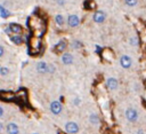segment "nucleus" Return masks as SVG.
<instances>
[{
    "instance_id": "1",
    "label": "nucleus",
    "mask_w": 146,
    "mask_h": 134,
    "mask_svg": "<svg viewBox=\"0 0 146 134\" xmlns=\"http://www.w3.org/2000/svg\"><path fill=\"white\" fill-rule=\"evenodd\" d=\"M124 116L128 122L135 123L138 119V111L134 108H128V109H125V111H124Z\"/></svg>"
},
{
    "instance_id": "2",
    "label": "nucleus",
    "mask_w": 146,
    "mask_h": 134,
    "mask_svg": "<svg viewBox=\"0 0 146 134\" xmlns=\"http://www.w3.org/2000/svg\"><path fill=\"white\" fill-rule=\"evenodd\" d=\"M5 31H6V33H8V35H21L22 28H21V25H18V24H16V23H10L7 25Z\"/></svg>"
},
{
    "instance_id": "3",
    "label": "nucleus",
    "mask_w": 146,
    "mask_h": 134,
    "mask_svg": "<svg viewBox=\"0 0 146 134\" xmlns=\"http://www.w3.org/2000/svg\"><path fill=\"white\" fill-rule=\"evenodd\" d=\"M64 129L68 134H77L79 132V125L75 122H67L64 126Z\"/></svg>"
},
{
    "instance_id": "4",
    "label": "nucleus",
    "mask_w": 146,
    "mask_h": 134,
    "mask_svg": "<svg viewBox=\"0 0 146 134\" xmlns=\"http://www.w3.org/2000/svg\"><path fill=\"white\" fill-rule=\"evenodd\" d=\"M120 65L123 68V69H130L132 65L131 57H130L129 55H125V54L121 55L120 56Z\"/></svg>"
},
{
    "instance_id": "5",
    "label": "nucleus",
    "mask_w": 146,
    "mask_h": 134,
    "mask_svg": "<svg viewBox=\"0 0 146 134\" xmlns=\"http://www.w3.org/2000/svg\"><path fill=\"white\" fill-rule=\"evenodd\" d=\"M105 19H106V14H105L103 10H97V12H95L93 15V21L97 24L103 23V22L105 21Z\"/></svg>"
},
{
    "instance_id": "6",
    "label": "nucleus",
    "mask_w": 146,
    "mask_h": 134,
    "mask_svg": "<svg viewBox=\"0 0 146 134\" xmlns=\"http://www.w3.org/2000/svg\"><path fill=\"white\" fill-rule=\"evenodd\" d=\"M62 110H63V108H62V104L59 101H52L50 103V111H51V113L59 115L62 112Z\"/></svg>"
},
{
    "instance_id": "7",
    "label": "nucleus",
    "mask_w": 146,
    "mask_h": 134,
    "mask_svg": "<svg viewBox=\"0 0 146 134\" xmlns=\"http://www.w3.org/2000/svg\"><path fill=\"white\" fill-rule=\"evenodd\" d=\"M7 134H18L20 133V127L16 123H8L6 126Z\"/></svg>"
},
{
    "instance_id": "8",
    "label": "nucleus",
    "mask_w": 146,
    "mask_h": 134,
    "mask_svg": "<svg viewBox=\"0 0 146 134\" xmlns=\"http://www.w3.org/2000/svg\"><path fill=\"white\" fill-rule=\"evenodd\" d=\"M80 24V19L78 15H70L67 17V25L70 28H75Z\"/></svg>"
},
{
    "instance_id": "9",
    "label": "nucleus",
    "mask_w": 146,
    "mask_h": 134,
    "mask_svg": "<svg viewBox=\"0 0 146 134\" xmlns=\"http://www.w3.org/2000/svg\"><path fill=\"white\" fill-rule=\"evenodd\" d=\"M118 85H119L118 79L114 78V77H110V78L106 79V86H107V88H108V90L115 91L116 88H118Z\"/></svg>"
},
{
    "instance_id": "10",
    "label": "nucleus",
    "mask_w": 146,
    "mask_h": 134,
    "mask_svg": "<svg viewBox=\"0 0 146 134\" xmlns=\"http://www.w3.org/2000/svg\"><path fill=\"white\" fill-rule=\"evenodd\" d=\"M36 71L39 73H48L49 72V64L46 62H39L36 64Z\"/></svg>"
},
{
    "instance_id": "11",
    "label": "nucleus",
    "mask_w": 146,
    "mask_h": 134,
    "mask_svg": "<svg viewBox=\"0 0 146 134\" xmlns=\"http://www.w3.org/2000/svg\"><path fill=\"white\" fill-rule=\"evenodd\" d=\"M62 62H63V64L65 65H70L73 63V61H74V57H73L72 54L70 53H64L63 55H62Z\"/></svg>"
},
{
    "instance_id": "12",
    "label": "nucleus",
    "mask_w": 146,
    "mask_h": 134,
    "mask_svg": "<svg viewBox=\"0 0 146 134\" xmlns=\"http://www.w3.org/2000/svg\"><path fill=\"white\" fill-rule=\"evenodd\" d=\"M9 39H10V41L15 45H21V44H23V41H24V39H23V37L21 35H10L9 36Z\"/></svg>"
},
{
    "instance_id": "13",
    "label": "nucleus",
    "mask_w": 146,
    "mask_h": 134,
    "mask_svg": "<svg viewBox=\"0 0 146 134\" xmlns=\"http://www.w3.org/2000/svg\"><path fill=\"white\" fill-rule=\"evenodd\" d=\"M9 16H10L9 9H7L4 4H1V5H0V17H1L2 20H6L7 17H9Z\"/></svg>"
},
{
    "instance_id": "14",
    "label": "nucleus",
    "mask_w": 146,
    "mask_h": 134,
    "mask_svg": "<svg viewBox=\"0 0 146 134\" xmlns=\"http://www.w3.org/2000/svg\"><path fill=\"white\" fill-rule=\"evenodd\" d=\"M89 122L91 123L93 125H99V117H98L97 113H91L90 116H89Z\"/></svg>"
},
{
    "instance_id": "15",
    "label": "nucleus",
    "mask_w": 146,
    "mask_h": 134,
    "mask_svg": "<svg viewBox=\"0 0 146 134\" xmlns=\"http://www.w3.org/2000/svg\"><path fill=\"white\" fill-rule=\"evenodd\" d=\"M55 23H56L57 25H59V26L64 25V23H65V19H64L63 15H61V14L56 15V16H55Z\"/></svg>"
},
{
    "instance_id": "16",
    "label": "nucleus",
    "mask_w": 146,
    "mask_h": 134,
    "mask_svg": "<svg viewBox=\"0 0 146 134\" xmlns=\"http://www.w3.org/2000/svg\"><path fill=\"white\" fill-rule=\"evenodd\" d=\"M9 73H10V70H9L7 67H5V65H1V67H0V76H1L2 78L7 77Z\"/></svg>"
},
{
    "instance_id": "17",
    "label": "nucleus",
    "mask_w": 146,
    "mask_h": 134,
    "mask_svg": "<svg viewBox=\"0 0 146 134\" xmlns=\"http://www.w3.org/2000/svg\"><path fill=\"white\" fill-rule=\"evenodd\" d=\"M57 51L58 52H63L64 49L66 48V41L65 40H59L58 42H57Z\"/></svg>"
},
{
    "instance_id": "18",
    "label": "nucleus",
    "mask_w": 146,
    "mask_h": 134,
    "mask_svg": "<svg viewBox=\"0 0 146 134\" xmlns=\"http://www.w3.org/2000/svg\"><path fill=\"white\" fill-rule=\"evenodd\" d=\"M71 47L72 48H74V49H79V48H81L82 47V42L80 41V40H73L72 42H71Z\"/></svg>"
},
{
    "instance_id": "19",
    "label": "nucleus",
    "mask_w": 146,
    "mask_h": 134,
    "mask_svg": "<svg viewBox=\"0 0 146 134\" xmlns=\"http://www.w3.org/2000/svg\"><path fill=\"white\" fill-rule=\"evenodd\" d=\"M128 42H129L131 46L136 47V46H138V38H137L136 36H134V37H130L129 40H128Z\"/></svg>"
},
{
    "instance_id": "20",
    "label": "nucleus",
    "mask_w": 146,
    "mask_h": 134,
    "mask_svg": "<svg viewBox=\"0 0 146 134\" xmlns=\"http://www.w3.org/2000/svg\"><path fill=\"white\" fill-rule=\"evenodd\" d=\"M124 4L129 7H135L138 4V0H124Z\"/></svg>"
},
{
    "instance_id": "21",
    "label": "nucleus",
    "mask_w": 146,
    "mask_h": 134,
    "mask_svg": "<svg viewBox=\"0 0 146 134\" xmlns=\"http://www.w3.org/2000/svg\"><path fill=\"white\" fill-rule=\"evenodd\" d=\"M72 103H73V106H80V104H81V99H80V97H74V99H73V101H72Z\"/></svg>"
},
{
    "instance_id": "22",
    "label": "nucleus",
    "mask_w": 146,
    "mask_h": 134,
    "mask_svg": "<svg viewBox=\"0 0 146 134\" xmlns=\"http://www.w3.org/2000/svg\"><path fill=\"white\" fill-rule=\"evenodd\" d=\"M56 4L61 7H63V6L66 5V0H56Z\"/></svg>"
},
{
    "instance_id": "23",
    "label": "nucleus",
    "mask_w": 146,
    "mask_h": 134,
    "mask_svg": "<svg viewBox=\"0 0 146 134\" xmlns=\"http://www.w3.org/2000/svg\"><path fill=\"white\" fill-rule=\"evenodd\" d=\"M55 71H56V68H55V65L49 64V72H48V73L52 75V73H55Z\"/></svg>"
},
{
    "instance_id": "24",
    "label": "nucleus",
    "mask_w": 146,
    "mask_h": 134,
    "mask_svg": "<svg viewBox=\"0 0 146 134\" xmlns=\"http://www.w3.org/2000/svg\"><path fill=\"white\" fill-rule=\"evenodd\" d=\"M6 131V127H5V124L2 120H0V133H4Z\"/></svg>"
},
{
    "instance_id": "25",
    "label": "nucleus",
    "mask_w": 146,
    "mask_h": 134,
    "mask_svg": "<svg viewBox=\"0 0 146 134\" xmlns=\"http://www.w3.org/2000/svg\"><path fill=\"white\" fill-rule=\"evenodd\" d=\"M5 55V47L2 45H0V57H4Z\"/></svg>"
},
{
    "instance_id": "26",
    "label": "nucleus",
    "mask_w": 146,
    "mask_h": 134,
    "mask_svg": "<svg viewBox=\"0 0 146 134\" xmlns=\"http://www.w3.org/2000/svg\"><path fill=\"white\" fill-rule=\"evenodd\" d=\"M4 115H5V109H4V107L2 106H0V118H4Z\"/></svg>"
},
{
    "instance_id": "27",
    "label": "nucleus",
    "mask_w": 146,
    "mask_h": 134,
    "mask_svg": "<svg viewBox=\"0 0 146 134\" xmlns=\"http://www.w3.org/2000/svg\"><path fill=\"white\" fill-rule=\"evenodd\" d=\"M137 134H144V131L143 129H138V131H137Z\"/></svg>"
},
{
    "instance_id": "28",
    "label": "nucleus",
    "mask_w": 146,
    "mask_h": 134,
    "mask_svg": "<svg viewBox=\"0 0 146 134\" xmlns=\"http://www.w3.org/2000/svg\"><path fill=\"white\" fill-rule=\"evenodd\" d=\"M32 134H39V133H32Z\"/></svg>"
}]
</instances>
